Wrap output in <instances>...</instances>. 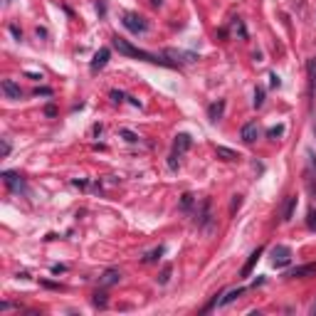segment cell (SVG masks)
<instances>
[{
	"mask_svg": "<svg viewBox=\"0 0 316 316\" xmlns=\"http://www.w3.org/2000/svg\"><path fill=\"white\" fill-rule=\"evenodd\" d=\"M114 47H116L121 55L133 57V60H143V62H151V64H161V67H176L173 62L161 60L158 55H151V52H146V50H138V47H133L128 40H121V37H114Z\"/></svg>",
	"mask_w": 316,
	"mask_h": 316,
	"instance_id": "6da1fadb",
	"label": "cell"
},
{
	"mask_svg": "<svg viewBox=\"0 0 316 316\" xmlns=\"http://www.w3.org/2000/svg\"><path fill=\"white\" fill-rule=\"evenodd\" d=\"M121 23H124V28H126V30H131L133 35H143V32L148 30V23H146L141 15H133V13H126Z\"/></svg>",
	"mask_w": 316,
	"mask_h": 316,
	"instance_id": "7a4b0ae2",
	"label": "cell"
},
{
	"mask_svg": "<svg viewBox=\"0 0 316 316\" xmlns=\"http://www.w3.org/2000/svg\"><path fill=\"white\" fill-rule=\"evenodd\" d=\"M291 247H286V245H277L274 250H272V264L277 267V269H282V267H286L289 262H291Z\"/></svg>",
	"mask_w": 316,
	"mask_h": 316,
	"instance_id": "3957f363",
	"label": "cell"
},
{
	"mask_svg": "<svg viewBox=\"0 0 316 316\" xmlns=\"http://www.w3.org/2000/svg\"><path fill=\"white\" fill-rule=\"evenodd\" d=\"M289 279H306V277H316V262H309V264H299L294 267L291 272H286Z\"/></svg>",
	"mask_w": 316,
	"mask_h": 316,
	"instance_id": "277c9868",
	"label": "cell"
},
{
	"mask_svg": "<svg viewBox=\"0 0 316 316\" xmlns=\"http://www.w3.org/2000/svg\"><path fill=\"white\" fill-rule=\"evenodd\" d=\"M3 181H5V186L10 188V190H15V193H25L28 188H25V181L18 176V173H13V171H3Z\"/></svg>",
	"mask_w": 316,
	"mask_h": 316,
	"instance_id": "5b68a950",
	"label": "cell"
},
{
	"mask_svg": "<svg viewBox=\"0 0 316 316\" xmlns=\"http://www.w3.org/2000/svg\"><path fill=\"white\" fill-rule=\"evenodd\" d=\"M240 138H242L245 143H254V141L259 138V126H257V121L245 124V126H242V131H240Z\"/></svg>",
	"mask_w": 316,
	"mask_h": 316,
	"instance_id": "8992f818",
	"label": "cell"
},
{
	"mask_svg": "<svg viewBox=\"0 0 316 316\" xmlns=\"http://www.w3.org/2000/svg\"><path fill=\"white\" fill-rule=\"evenodd\" d=\"M109 57H111V50H109V47H101V50L94 55V60H92V72L104 69V67H106V62H109Z\"/></svg>",
	"mask_w": 316,
	"mask_h": 316,
	"instance_id": "52a82bcc",
	"label": "cell"
},
{
	"mask_svg": "<svg viewBox=\"0 0 316 316\" xmlns=\"http://www.w3.org/2000/svg\"><path fill=\"white\" fill-rule=\"evenodd\" d=\"M190 146H193V138H190L188 133H178V136H176V141H173V156L186 153Z\"/></svg>",
	"mask_w": 316,
	"mask_h": 316,
	"instance_id": "ba28073f",
	"label": "cell"
},
{
	"mask_svg": "<svg viewBox=\"0 0 316 316\" xmlns=\"http://www.w3.org/2000/svg\"><path fill=\"white\" fill-rule=\"evenodd\" d=\"M195 222H198L203 230H210V227H213V218H210V200H203V208H200V215L195 218Z\"/></svg>",
	"mask_w": 316,
	"mask_h": 316,
	"instance_id": "9c48e42d",
	"label": "cell"
},
{
	"mask_svg": "<svg viewBox=\"0 0 316 316\" xmlns=\"http://www.w3.org/2000/svg\"><path fill=\"white\" fill-rule=\"evenodd\" d=\"M262 252H264V247H257L250 257H247V262H245V267L240 269V277H250L252 274V269H254V264L259 262V257H262Z\"/></svg>",
	"mask_w": 316,
	"mask_h": 316,
	"instance_id": "30bf717a",
	"label": "cell"
},
{
	"mask_svg": "<svg viewBox=\"0 0 316 316\" xmlns=\"http://www.w3.org/2000/svg\"><path fill=\"white\" fill-rule=\"evenodd\" d=\"M0 87H3V94H5L8 99H23V89H20L13 79H3V84H0Z\"/></svg>",
	"mask_w": 316,
	"mask_h": 316,
	"instance_id": "8fae6325",
	"label": "cell"
},
{
	"mask_svg": "<svg viewBox=\"0 0 316 316\" xmlns=\"http://www.w3.org/2000/svg\"><path fill=\"white\" fill-rule=\"evenodd\" d=\"M222 111H225V101L220 99V101H213L210 106H208V119L210 121H220L222 119Z\"/></svg>",
	"mask_w": 316,
	"mask_h": 316,
	"instance_id": "7c38bea8",
	"label": "cell"
},
{
	"mask_svg": "<svg viewBox=\"0 0 316 316\" xmlns=\"http://www.w3.org/2000/svg\"><path fill=\"white\" fill-rule=\"evenodd\" d=\"M215 156L220 158V161H237V158H240V153H237V151L225 148V146H218V148H215Z\"/></svg>",
	"mask_w": 316,
	"mask_h": 316,
	"instance_id": "4fadbf2b",
	"label": "cell"
},
{
	"mask_svg": "<svg viewBox=\"0 0 316 316\" xmlns=\"http://www.w3.org/2000/svg\"><path fill=\"white\" fill-rule=\"evenodd\" d=\"M119 279H121V272L119 269H106L99 282H101V286H111V284H119Z\"/></svg>",
	"mask_w": 316,
	"mask_h": 316,
	"instance_id": "5bb4252c",
	"label": "cell"
},
{
	"mask_svg": "<svg viewBox=\"0 0 316 316\" xmlns=\"http://www.w3.org/2000/svg\"><path fill=\"white\" fill-rule=\"evenodd\" d=\"M242 294H245V289H242V286H237V289H230V291H227V294H225V296L218 301V306H227V304H232V301H235L237 296H242Z\"/></svg>",
	"mask_w": 316,
	"mask_h": 316,
	"instance_id": "9a60e30c",
	"label": "cell"
},
{
	"mask_svg": "<svg viewBox=\"0 0 316 316\" xmlns=\"http://www.w3.org/2000/svg\"><path fill=\"white\" fill-rule=\"evenodd\" d=\"M166 55H168V57H176V60L181 57V62H195V60H198V55H193V52H183V50H168Z\"/></svg>",
	"mask_w": 316,
	"mask_h": 316,
	"instance_id": "2e32d148",
	"label": "cell"
},
{
	"mask_svg": "<svg viewBox=\"0 0 316 316\" xmlns=\"http://www.w3.org/2000/svg\"><path fill=\"white\" fill-rule=\"evenodd\" d=\"M294 210H296V195H289L286 203H284V215H282V220H291V218H294Z\"/></svg>",
	"mask_w": 316,
	"mask_h": 316,
	"instance_id": "e0dca14e",
	"label": "cell"
},
{
	"mask_svg": "<svg viewBox=\"0 0 316 316\" xmlns=\"http://www.w3.org/2000/svg\"><path fill=\"white\" fill-rule=\"evenodd\" d=\"M106 304H109V301H106V294H104V291H96V294H94V306L106 309Z\"/></svg>",
	"mask_w": 316,
	"mask_h": 316,
	"instance_id": "ac0fdd59",
	"label": "cell"
},
{
	"mask_svg": "<svg viewBox=\"0 0 316 316\" xmlns=\"http://www.w3.org/2000/svg\"><path fill=\"white\" fill-rule=\"evenodd\" d=\"M161 254H163V247H156L153 252H148V254L143 257V262H146V264H148V262H156V259L161 257Z\"/></svg>",
	"mask_w": 316,
	"mask_h": 316,
	"instance_id": "d6986e66",
	"label": "cell"
},
{
	"mask_svg": "<svg viewBox=\"0 0 316 316\" xmlns=\"http://www.w3.org/2000/svg\"><path fill=\"white\" fill-rule=\"evenodd\" d=\"M262 104H264V89H262V87H257V89H254V106L259 109Z\"/></svg>",
	"mask_w": 316,
	"mask_h": 316,
	"instance_id": "ffe728a7",
	"label": "cell"
},
{
	"mask_svg": "<svg viewBox=\"0 0 316 316\" xmlns=\"http://www.w3.org/2000/svg\"><path fill=\"white\" fill-rule=\"evenodd\" d=\"M306 225H309V230H316V208H311V210H309V215H306Z\"/></svg>",
	"mask_w": 316,
	"mask_h": 316,
	"instance_id": "44dd1931",
	"label": "cell"
},
{
	"mask_svg": "<svg viewBox=\"0 0 316 316\" xmlns=\"http://www.w3.org/2000/svg\"><path fill=\"white\" fill-rule=\"evenodd\" d=\"M282 133H284V126H282V124H279V126H272V128L267 131V136H269V138H279Z\"/></svg>",
	"mask_w": 316,
	"mask_h": 316,
	"instance_id": "7402d4cb",
	"label": "cell"
},
{
	"mask_svg": "<svg viewBox=\"0 0 316 316\" xmlns=\"http://www.w3.org/2000/svg\"><path fill=\"white\" fill-rule=\"evenodd\" d=\"M181 208H183V210H190V208H193V195H190V193H186V195L181 198Z\"/></svg>",
	"mask_w": 316,
	"mask_h": 316,
	"instance_id": "603a6c76",
	"label": "cell"
},
{
	"mask_svg": "<svg viewBox=\"0 0 316 316\" xmlns=\"http://www.w3.org/2000/svg\"><path fill=\"white\" fill-rule=\"evenodd\" d=\"M121 136H124L128 143H136V141H138V136H136L133 131H128V128H121Z\"/></svg>",
	"mask_w": 316,
	"mask_h": 316,
	"instance_id": "cb8c5ba5",
	"label": "cell"
},
{
	"mask_svg": "<svg viewBox=\"0 0 316 316\" xmlns=\"http://www.w3.org/2000/svg\"><path fill=\"white\" fill-rule=\"evenodd\" d=\"M240 205H242V195H232V205H230V213L235 215V213L240 210Z\"/></svg>",
	"mask_w": 316,
	"mask_h": 316,
	"instance_id": "d4e9b609",
	"label": "cell"
},
{
	"mask_svg": "<svg viewBox=\"0 0 316 316\" xmlns=\"http://www.w3.org/2000/svg\"><path fill=\"white\" fill-rule=\"evenodd\" d=\"M168 279H171V267H163V272H161V277H158V282H161V284H168Z\"/></svg>",
	"mask_w": 316,
	"mask_h": 316,
	"instance_id": "484cf974",
	"label": "cell"
},
{
	"mask_svg": "<svg viewBox=\"0 0 316 316\" xmlns=\"http://www.w3.org/2000/svg\"><path fill=\"white\" fill-rule=\"evenodd\" d=\"M0 156H3V158L10 156V141L8 138H3V151H0Z\"/></svg>",
	"mask_w": 316,
	"mask_h": 316,
	"instance_id": "4316f807",
	"label": "cell"
},
{
	"mask_svg": "<svg viewBox=\"0 0 316 316\" xmlns=\"http://www.w3.org/2000/svg\"><path fill=\"white\" fill-rule=\"evenodd\" d=\"M109 96H111L114 101H121V99H124V92H116V89H111V94H109Z\"/></svg>",
	"mask_w": 316,
	"mask_h": 316,
	"instance_id": "83f0119b",
	"label": "cell"
},
{
	"mask_svg": "<svg viewBox=\"0 0 316 316\" xmlns=\"http://www.w3.org/2000/svg\"><path fill=\"white\" fill-rule=\"evenodd\" d=\"M45 114H47V116H57V109H55V104H47V106H45Z\"/></svg>",
	"mask_w": 316,
	"mask_h": 316,
	"instance_id": "f1b7e54d",
	"label": "cell"
},
{
	"mask_svg": "<svg viewBox=\"0 0 316 316\" xmlns=\"http://www.w3.org/2000/svg\"><path fill=\"white\" fill-rule=\"evenodd\" d=\"M10 32H13V35H15V37H18V40H23V32H20V30H18V28H15V25H13V28H10Z\"/></svg>",
	"mask_w": 316,
	"mask_h": 316,
	"instance_id": "f546056e",
	"label": "cell"
},
{
	"mask_svg": "<svg viewBox=\"0 0 316 316\" xmlns=\"http://www.w3.org/2000/svg\"><path fill=\"white\" fill-rule=\"evenodd\" d=\"M52 272H55V274H60V272H64V264H52Z\"/></svg>",
	"mask_w": 316,
	"mask_h": 316,
	"instance_id": "4dcf8cb0",
	"label": "cell"
},
{
	"mask_svg": "<svg viewBox=\"0 0 316 316\" xmlns=\"http://www.w3.org/2000/svg\"><path fill=\"white\" fill-rule=\"evenodd\" d=\"M37 94H45V96H50V94H52V89H47V87H42V89H37Z\"/></svg>",
	"mask_w": 316,
	"mask_h": 316,
	"instance_id": "1f68e13d",
	"label": "cell"
},
{
	"mask_svg": "<svg viewBox=\"0 0 316 316\" xmlns=\"http://www.w3.org/2000/svg\"><path fill=\"white\" fill-rule=\"evenodd\" d=\"M279 84H282V82H279V77H277V74H272V87H279Z\"/></svg>",
	"mask_w": 316,
	"mask_h": 316,
	"instance_id": "d6a6232c",
	"label": "cell"
},
{
	"mask_svg": "<svg viewBox=\"0 0 316 316\" xmlns=\"http://www.w3.org/2000/svg\"><path fill=\"white\" fill-rule=\"evenodd\" d=\"M151 3H153V5L158 8V5H161V3H163V0H151Z\"/></svg>",
	"mask_w": 316,
	"mask_h": 316,
	"instance_id": "836d02e7",
	"label": "cell"
},
{
	"mask_svg": "<svg viewBox=\"0 0 316 316\" xmlns=\"http://www.w3.org/2000/svg\"><path fill=\"white\" fill-rule=\"evenodd\" d=\"M311 314H316V304H314V306H311Z\"/></svg>",
	"mask_w": 316,
	"mask_h": 316,
	"instance_id": "e575fe53",
	"label": "cell"
}]
</instances>
